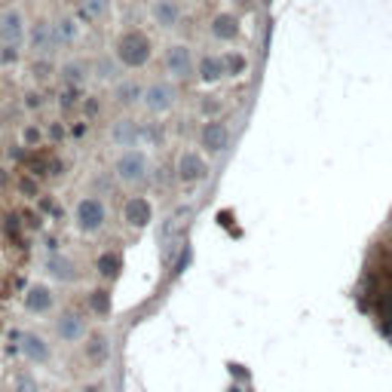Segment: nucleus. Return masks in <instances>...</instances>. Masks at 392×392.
Segmentation results:
<instances>
[{
	"label": "nucleus",
	"instance_id": "obj_1",
	"mask_svg": "<svg viewBox=\"0 0 392 392\" xmlns=\"http://www.w3.org/2000/svg\"><path fill=\"white\" fill-rule=\"evenodd\" d=\"M114 56L120 58L123 68H145L150 62V56H154V43H150V37L141 28H129L117 40Z\"/></svg>",
	"mask_w": 392,
	"mask_h": 392
},
{
	"label": "nucleus",
	"instance_id": "obj_2",
	"mask_svg": "<svg viewBox=\"0 0 392 392\" xmlns=\"http://www.w3.org/2000/svg\"><path fill=\"white\" fill-rule=\"evenodd\" d=\"M114 175H117V181L126 184V187H145L150 181L147 154L145 150H138V147L123 150V154L114 160Z\"/></svg>",
	"mask_w": 392,
	"mask_h": 392
},
{
	"label": "nucleus",
	"instance_id": "obj_3",
	"mask_svg": "<svg viewBox=\"0 0 392 392\" xmlns=\"http://www.w3.org/2000/svg\"><path fill=\"white\" fill-rule=\"evenodd\" d=\"M74 224L80 233H98L108 224V206L98 196H83L74 206Z\"/></svg>",
	"mask_w": 392,
	"mask_h": 392
},
{
	"label": "nucleus",
	"instance_id": "obj_4",
	"mask_svg": "<svg viewBox=\"0 0 392 392\" xmlns=\"http://www.w3.org/2000/svg\"><path fill=\"white\" fill-rule=\"evenodd\" d=\"M86 313L80 310H62L56 319V337L68 346H77L86 341Z\"/></svg>",
	"mask_w": 392,
	"mask_h": 392
},
{
	"label": "nucleus",
	"instance_id": "obj_5",
	"mask_svg": "<svg viewBox=\"0 0 392 392\" xmlns=\"http://www.w3.org/2000/svg\"><path fill=\"white\" fill-rule=\"evenodd\" d=\"M208 162L199 150H181L178 154V162H175V178L181 184H199L202 178H208Z\"/></svg>",
	"mask_w": 392,
	"mask_h": 392
},
{
	"label": "nucleus",
	"instance_id": "obj_6",
	"mask_svg": "<svg viewBox=\"0 0 392 392\" xmlns=\"http://www.w3.org/2000/svg\"><path fill=\"white\" fill-rule=\"evenodd\" d=\"M175 101H178V89H175L172 83L154 80V83H147V86H145V108L154 117L169 114V110L175 108Z\"/></svg>",
	"mask_w": 392,
	"mask_h": 392
},
{
	"label": "nucleus",
	"instance_id": "obj_7",
	"mask_svg": "<svg viewBox=\"0 0 392 392\" xmlns=\"http://www.w3.org/2000/svg\"><path fill=\"white\" fill-rule=\"evenodd\" d=\"M166 71L175 80H191V77H196V58L187 43H172L166 49Z\"/></svg>",
	"mask_w": 392,
	"mask_h": 392
},
{
	"label": "nucleus",
	"instance_id": "obj_8",
	"mask_svg": "<svg viewBox=\"0 0 392 392\" xmlns=\"http://www.w3.org/2000/svg\"><path fill=\"white\" fill-rule=\"evenodd\" d=\"M199 147L206 150V154H224L227 147H230V129H227L224 120H206L199 129Z\"/></svg>",
	"mask_w": 392,
	"mask_h": 392
},
{
	"label": "nucleus",
	"instance_id": "obj_9",
	"mask_svg": "<svg viewBox=\"0 0 392 392\" xmlns=\"http://www.w3.org/2000/svg\"><path fill=\"white\" fill-rule=\"evenodd\" d=\"M28 47L37 58H52V52L58 49V43H56V31H52L49 19H37V22L28 28Z\"/></svg>",
	"mask_w": 392,
	"mask_h": 392
},
{
	"label": "nucleus",
	"instance_id": "obj_10",
	"mask_svg": "<svg viewBox=\"0 0 392 392\" xmlns=\"http://www.w3.org/2000/svg\"><path fill=\"white\" fill-rule=\"evenodd\" d=\"M141 126H145V123H138L135 117H120V120H114L110 123V132H108L110 145L123 147V150L138 147L141 145Z\"/></svg>",
	"mask_w": 392,
	"mask_h": 392
},
{
	"label": "nucleus",
	"instance_id": "obj_11",
	"mask_svg": "<svg viewBox=\"0 0 392 392\" xmlns=\"http://www.w3.org/2000/svg\"><path fill=\"white\" fill-rule=\"evenodd\" d=\"M123 218H126L129 227L141 230V227H147L154 221V206H150L147 196H129L126 206H123Z\"/></svg>",
	"mask_w": 392,
	"mask_h": 392
},
{
	"label": "nucleus",
	"instance_id": "obj_12",
	"mask_svg": "<svg viewBox=\"0 0 392 392\" xmlns=\"http://www.w3.org/2000/svg\"><path fill=\"white\" fill-rule=\"evenodd\" d=\"M19 346H22V356L28 358L31 365H47L49 358H52V350H49V343H47V337H40V334H34V331H25V334H19Z\"/></svg>",
	"mask_w": 392,
	"mask_h": 392
},
{
	"label": "nucleus",
	"instance_id": "obj_13",
	"mask_svg": "<svg viewBox=\"0 0 392 392\" xmlns=\"http://www.w3.org/2000/svg\"><path fill=\"white\" fill-rule=\"evenodd\" d=\"M110 358V343L104 334H86V343H83V362L89 365L93 371L104 368Z\"/></svg>",
	"mask_w": 392,
	"mask_h": 392
},
{
	"label": "nucleus",
	"instance_id": "obj_14",
	"mask_svg": "<svg viewBox=\"0 0 392 392\" xmlns=\"http://www.w3.org/2000/svg\"><path fill=\"white\" fill-rule=\"evenodd\" d=\"M28 37V28H25V19L19 10H6L0 16V40L3 43H22Z\"/></svg>",
	"mask_w": 392,
	"mask_h": 392
},
{
	"label": "nucleus",
	"instance_id": "obj_15",
	"mask_svg": "<svg viewBox=\"0 0 392 392\" xmlns=\"http://www.w3.org/2000/svg\"><path fill=\"white\" fill-rule=\"evenodd\" d=\"M56 306V294H52L47 285H31L28 294H25V310L34 313V316H47Z\"/></svg>",
	"mask_w": 392,
	"mask_h": 392
},
{
	"label": "nucleus",
	"instance_id": "obj_16",
	"mask_svg": "<svg viewBox=\"0 0 392 392\" xmlns=\"http://www.w3.org/2000/svg\"><path fill=\"white\" fill-rule=\"evenodd\" d=\"M89 74H93V64H86L83 58H71V62H64L62 68H58V80H62V86H77L80 89L83 83L89 80Z\"/></svg>",
	"mask_w": 392,
	"mask_h": 392
},
{
	"label": "nucleus",
	"instance_id": "obj_17",
	"mask_svg": "<svg viewBox=\"0 0 392 392\" xmlns=\"http://www.w3.org/2000/svg\"><path fill=\"white\" fill-rule=\"evenodd\" d=\"M208 31H212L215 40L230 43V40H236V34H239V19L233 16V12H218V16L208 22Z\"/></svg>",
	"mask_w": 392,
	"mask_h": 392
},
{
	"label": "nucleus",
	"instance_id": "obj_18",
	"mask_svg": "<svg viewBox=\"0 0 392 392\" xmlns=\"http://www.w3.org/2000/svg\"><path fill=\"white\" fill-rule=\"evenodd\" d=\"M114 101L120 104V108H132V104L145 101V86H141L135 77L117 80V86H114Z\"/></svg>",
	"mask_w": 392,
	"mask_h": 392
},
{
	"label": "nucleus",
	"instance_id": "obj_19",
	"mask_svg": "<svg viewBox=\"0 0 392 392\" xmlns=\"http://www.w3.org/2000/svg\"><path fill=\"white\" fill-rule=\"evenodd\" d=\"M150 16H154V22L160 28H175L181 22V6L178 0H154L150 3Z\"/></svg>",
	"mask_w": 392,
	"mask_h": 392
},
{
	"label": "nucleus",
	"instance_id": "obj_20",
	"mask_svg": "<svg viewBox=\"0 0 392 392\" xmlns=\"http://www.w3.org/2000/svg\"><path fill=\"white\" fill-rule=\"evenodd\" d=\"M224 56H215V52H206L202 58H196V77L202 83H218L224 77Z\"/></svg>",
	"mask_w": 392,
	"mask_h": 392
},
{
	"label": "nucleus",
	"instance_id": "obj_21",
	"mask_svg": "<svg viewBox=\"0 0 392 392\" xmlns=\"http://www.w3.org/2000/svg\"><path fill=\"white\" fill-rule=\"evenodd\" d=\"M80 19H71V16H62L52 22V31H56V43L58 47H74L80 40Z\"/></svg>",
	"mask_w": 392,
	"mask_h": 392
},
{
	"label": "nucleus",
	"instance_id": "obj_22",
	"mask_svg": "<svg viewBox=\"0 0 392 392\" xmlns=\"http://www.w3.org/2000/svg\"><path fill=\"white\" fill-rule=\"evenodd\" d=\"M110 12V0H80L77 3V19L83 25H93L98 19H104Z\"/></svg>",
	"mask_w": 392,
	"mask_h": 392
},
{
	"label": "nucleus",
	"instance_id": "obj_23",
	"mask_svg": "<svg viewBox=\"0 0 392 392\" xmlns=\"http://www.w3.org/2000/svg\"><path fill=\"white\" fill-rule=\"evenodd\" d=\"M47 273L58 282H74L77 279V270H74V260L64 258V254H52L47 260Z\"/></svg>",
	"mask_w": 392,
	"mask_h": 392
},
{
	"label": "nucleus",
	"instance_id": "obj_24",
	"mask_svg": "<svg viewBox=\"0 0 392 392\" xmlns=\"http://www.w3.org/2000/svg\"><path fill=\"white\" fill-rule=\"evenodd\" d=\"M93 74L98 77V80H104V83H110V80H120V74H123V64H120V58H110V56H98L95 62H93Z\"/></svg>",
	"mask_w": 392,
	"mask_h": 392
},
{
	"label": "nucleus",
	"instance_id": "obj_25",
	"mask_svg": "<svg viewBox=\"0 0 392 392\" xmlns=\"http://www.w3.org/2000/svg\"><path fill=\"white\" fill-rule=\"evenodd\" d=\"M86 310L93 313V316H98V319L110 316V294L104 291V289L89 291V297H86Z\"/></svg>",
	"mask_w": 392,
	"mask_h": 392
},
{
	"label": "nucleus",
	"instance_id": "obj_26",
	"mask_svg": "<svg viewBox=\"0 0 392 392\" xmlns=\"http://www.w3.org/2000/svg\"><path fill=\"white\" fill-rule=\"evenodd\" d=\"M120 264H123V260H120V254H117V252H104L101 258H98V276H101V279H114L117 273H120Z\"/></svg>",
	"mask_w": 392,
	"mask_h": 392
},
{
	"label": "nucleus",
	"instance_id": "obj_27",
	"mask_svg": "<svg viewBox=\"0 0 392 392\" xmlns=\"http://www.w3.org/2000/svg\"><path fill=\"white\" fill-rule=\"evenodd\" d=\"M224 71H227V74H230V77L245 74V71H248V58H245L239 49H230V52H227V56H224Z\"/></svg>",
	"mask_w": 392,
	"mask_h": 392
},
{
	"label": "nucleus",
	"instance_id": "obj_28",
	"mask_svg": "<svg viewBox=\"0 0 392 392\" xmlns=\"http://www.w3.org/2000/svg\"><path fill=\"white\" fill-rule=\"evenodd\" d=\"M12 392H40V387H37V377L28 374V371L16 374V380H12Z\"/></svg>",
	"mask_w": 392,
	"mask_h": 392
},
{
	"label": "nucleus",
	"instance_id": "obj_29",
	"mask_svg": "<svg viewBox=\"0 0 392 392\" xmlns=\"http://www.w3.org/2000/svg\"><path fill=\"white\" fill-rule=\"evenodd\" d=\"M77 104H80V89L77 86H64L62 93H58V108L62 110H74Z\"/></svg>",
	"mask_w": 392,
	"mask_h": 392
},
{
	"label": "nucleus",
	"instance_id": "obj_30",
	"mask_svg": "<svg viewBox=\"0 0 392 392\" xmlns=\"http://www.w3.org/2000/svg\"><path fill=\"white\" fill-rule=\"evenodd\" d=\"M221 110H224V101H218V98H202L199 101V114L208 117V120H215Z\"/></svg>",
	"mask_w": 392,
	"mask_h": 392
},
{
	"label": "nucleus",
	"instance_id": "obj_31",
	"mask_svg": "<svg viewBox=\"0 0 392 392\" xmlns=\"http://www.w3.org/2000/svg\"><path fill=\"white\" fill-rule=\"evenodd\" d=\"M40 141H43V132L34 126V123H28V126L22 129V145H25V147H37Z\"/></svg>",
	"mask_w": 392,
	"mask_h": 392
},
{
	"label": "nucleus",
	"instance_id": "obj_32",
	"mask_svg": "<svg viewBox=\"0 0 392 392\" xmlns=\"http://www.w3.org/2000/svg\"><path fill=\"white\" fill-rule=\"evenodd\" d=\"M31 74H34L37 80H47V77H52V58H37L34 68H31Z\"/></svg>",
	"mask_w": 392,
	"mask_h": 392
},
{
	"label": "nucleus",
	"instance_id": "obj_33",
	"mask_svg": "<svg viewBox=\"0 0 392 392\" xmlns=\"http://www.w3.org/2000/svg\"><path fill=\"white\" fill-rule=\"evenodd\" d=\"M19 62V43H3L0 47V64H16Z\"/></svg>",
	"mask_w": 392,
	"mask_h": 392
},
{
	"label": "nucleus",
	"instance_id": "obj_34",
	"mask_svg": "<svg viewBox=\"0 0 392 392\" xmlns=\"http://www.w3.org/2000/svg\"><path fill=\"white\" fill-rule=\"evenodd\" d=\"M25 108H43V95L40 93H28L25 95Z\"/></svg>",
	"mask_w": 392,
	"mask_h": 392
},
{
	"label": "nucleus",
	"instance_id": "obj_35",
	"mask_svg": "<svg viewBox=\"0 0 392 392\" xmlns=\"http://www.w3.org/2000/svg\"><path fill=\"white\" fill-rule=\"evenodd\" d=\"M10 160L22 162V160H25V145H16V147H10Z\"/></svg>",
	"mask_w": 392,
	"mask_h": 392
},
{
	"label": "nucleus",
	"instance_id": "obj_36",
	"mask_svg": "<svg viewBox=\"0 0 392 392\" xmlns=\"http://www.w3.org/2000/svg\"><path fill=\"white\" fill-rule=\"evenodd\" d=\"M49 135H52V141H62V138H64V129L58 126V123H52V126H49Z\"/></svg>",
	"mask_w": 392,
	"mask_h": 392
},
{
	"label": "nucleus",
	"instance_id": "obj_37",
	"mask_svg": "<svg viewBox=\"0 0 392 392\" xmlns=\"http://www.w3.org/2000/svg\"><path fill=\"white\" fill-rule=\"evenodd\" d=\"M83 110H86L89 117L98 114V101H95V98H86V101H83Z\"/></svg>",
	"mask_w": 392,
	"mask_h": 392
},
{
	"label": "nucleus",
	"instance_id": "obj_38",
	"mask_svg": "<svg viewBox=\"0 0 392 392\" xmlns=\"http://www.w3.org/2000/svg\"><path fill=\"white\" fill-rule=\"evenodd\" d=\"M80 392H101V387H83Z\"/></svg>",
	"mask_w": 392,
	"mask_h": 392
},
{
	"label": "nucleus",
	"instance_id": "obj_39",
	"mask_svg": "<svg viewBox=\"0 0 392 392\" xmlns=\"http://www.w3.org/2000/svg\"><path fill=\"white\" fill-rule=\"evenodd\" d=\"M236 3H239V6H252L254 0H236Z\"/></svg>",
	"mask_w": 392,
	"mask_h": 392
},
{
	"label": "nucleus",
	"instance_id": "obj_40",
	"mask_svg": "<svg viewBox=\"0 0 392 392\" xmlns=\"http://www.w3.org/2000/svg\"><path fill=\"white\" fill-rule=\"evenodd\" d=\"M0 331H3V325H0Z\"/></svg>",
	"mask_w": 392,
	"mask_h": 392
}]
</instances>
